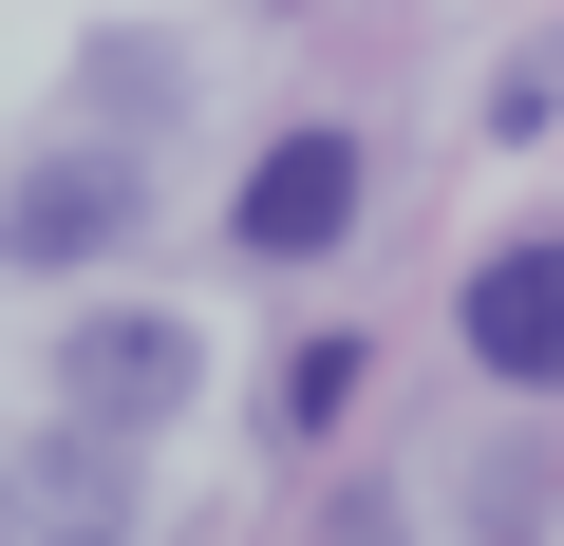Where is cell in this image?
I'll return each instance as SVG.
<instances>
[{"instance_id": "1", "label": "cell", "mask_w": 564, "mask_h": 546, "mask_svg": "<svg viewBox=\"0 0 564 546\" xmlns=\"http://www.w3.org/2000/svg\"><path fill=\"white\" fill-rule=\"evenodd\" d=\"M188 396H207V340H188L170 302H95V321L57 340V415H76V433H170Z\"/></svg>"}, {"instance_id": "2", "label": "cell", "mask_w": 564, "mask_h": 546, "mask_svg": "<svg viewBox=\"0 0 564 546\" xmlns=\"http://www.w3.org/2000/svg\"><path fill=\"white\" fill-rule=\"evenodd\" d=\"M0 546H132V433H20L0 452Z\"/></svg>"}, {"instance_id": "3", "label": "cell", "mask_w": 564, "mask_h": 546, "mask_svg": "<svg viewBox=\"0 0 564 546\" xmlns=\"http://www.w3.org/2000/svg\"><path fill=\"white\" fill-rule=\"evenodd\" d=\"M452 340H470V358H489L508 396H564V226H508V245L470 264Z\"/></svg>"}, {"instance_id": "4", "label": "cell", "mask_w": 564, "mask_h": 546, "mask_svg": "<svg viewBox=\"0 0 564 546\" xmlns=\"http://www.w3.org/2000/svg\"><path fill=\"white\" fill-rule=\"evenodd\" d=\"M377 207V170H358V132H282L263 170H245V207H226V245L245 264H321L339 226Z\"/></svg>"}, {"instance_id": "5", "label": "cell", "mask_w": 564, "mask_h": 546, "mask_svg": "<svg viewBox=\"0 0 564 546\" xmlns=\"http://www.w3.org/2000/svg\"><path fill=\"white\" fill-rule=\"evenodd\" d=\"M132 226H151L132 151H39L20 189H0V264H113Z\"/></svg>"}, {"instance_id": "6", "label": "cell", "mask_w": 564, "mask_h": 546, "mask_svg": "<svg viewBox=\"0 0 564 546\" xmlns=\"http://www.w3.org/2000/svg\"><path fill=\"white\" fill-rule=\"evenodd\" d=\"M358 415V340H302V358H282V433H339Z\"/></svg>"}]
</instances>
